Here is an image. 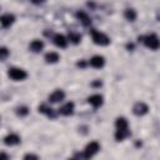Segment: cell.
<instances>
[{
  "mask_svg": "<svg viewBox=\"0 0 160 160\" xmlns=\"http://www.w3.org/2000/svg\"><path fill=\"white\" fill-rule=\"evenodd\" d=\"M29 48H30V50L34 51V52H40V51L44 49V42H42L41 40H39V39H35V40H32V41L30 42Z\"/></svg>",
  "mask_w": 160,
  "mask_h": 160,
  "instance_id": "obj_16",
  "label": "cell"
},
{
  "mask_svg": "<svg viewBox=\"0 0 160 160\" xmlns=\"http://www.w3.org/2000/svg\"><path fill=\"white\" fill-rule=\"evenodd\" d=\"M4 142L9 146H14V145H18L20 142V136L18 134H9L4 138Z\"/></svg>",
  "mask_w": 160,
  "mask_h": 160,
  "instance_id": "obj_12",
  "label": "cell"
},
{
  "mask_svg": "<svg viewBox=\"0 0 160 160\" xmlns=\"http://www.w3.org/2000/svg\"><path fill=\"white\" fill-rule=\"evenodd\" d=\"M88 102H89L92 108L98 109V108H100V106L102 105V102H104V98H102L100 94H94V95H91V96L88 98Z\"/></svg>",
  "mask_w": 160,
  "mask_h": 160,
  "instance_id": "obj_8",
  "label": "cell"
},
{
  "mask_svg": "<svg viewBox=\"0 0 160 160\" xmlns=\"http://www.w3.org/2000/svg\"><path fill=\"white\" fill-rule=\"evenodd\" d=\"M8 76L15 81H21L28 78V72L20 68H10L8 71Z\"/></svg>",
  "mask_w": 160,
  "mask_h": 160,
  "instance_id": "obj_3",
  "label": "cell"
},
{
  "mask_svg": "<svg viewBox=\"0 0 160 160\" xmlns=\"http://www.w3.org/2000/svg\"><path fill=\"white\" fill-rule=\"evenodd\" d=\"M76 18L79 19V21H80L84 26H89V25L91 24V19H90V16H89L85 11H78V12H76Z\"/></svg>",
  "mask_w": 160,
  "mask_h": 160,
  "instance_id": "obj_15",
  "label": "cell"
},
{
  "mask_svg": "<svg viewBox=\"0 0 160 160\" xmlns=\"http://www.w3.org/2000/svg\"><path fill=\"white\" fill-rule=\"evenodd\" d=\"M76 65H78V66H80V68H84V66L86 65V62H85V61H79Z\"/></svg>",
  "mask_w": 160,
  "mask_h": 160,
  "instance_id": "obj_27",
  "label": "cell"
},
{
  "mask_svg": "<svg viewBox=\"0 0 160 160\" xmlns=\"http://www.w3.org/2000/svg\"><path fill=\"white\" fill-rule=\"evenodd\" d=\"M9 56V50L5 46H0V61L5 60Z\"/></svg>",
  "mask_w": 160,
  "mask_h": 160,
  "instance_id": "obj_22",
  "label": "cell"
},
{
  "mask_svg": "<svg viewBox=\"0 0 160 160\" xmlns=\"http://www.w3.org/2000/svg\"><path fill=\"white\" fill-rule=\"evenodd\" d=\"M45 0H31V2L32 4H36V5H39V4H42Z\"/></svg>",
  "mask_w": 160,
  "mask_h": 160,
  "instance_id": "obj_26",
  "label": "cell"
},
{
  "mask_svg": "<svg viewBox=\"0 0 160 160\" xmlns=\"http://www.w3.org/2000/svg\"><path fill=\"white\" fill-rule=\"evenodd\" d=\"M39 112L45 114L46 116H49V118H51V119H54V118L56 116L55 110H54V109H51V108H49L46 104H41V105L39 106Z\"/></svg>",
  "mask_w": 160,
  "mask_h": 160,
  "instance_id": "obj_14",
  "label": "cell"
},
{
  "mask_svg": "<svg viewBox=\"0 0 160 160\" xmlns=\"http://www.w3.org/2000/svg\"><path fill=\"white\" fill-rule=\"evenodd\" d=\"M6 159H9V155L5 152H0V160H6Z\"/></svg>",
  "mask_w": 160,
  "mask_h": 160,
  "instance_id": "obj_24",
  "label": "cell"
},
{
  "mask_svg": "<svg viewBox=\"0 0 160 160\" xmlns=\"http://www.w3.org/2000/svg\"><path fill=\"white\" fill-rule=\"evenodd\" d=\"M74 110H75V105L72 101H69L66 104H64L60 109H59V114L64 115V116H69V115H72L74 114Z\"/></svg>",
  "mask_w": 160,
  "mask_h": 160,
  "instance_id": "obj_9",
  "label": "cell"
},
{
  "mask_svg": "<svg viewBox=\"0 0 160 160\" xmlns=\"http://www.w3.org/2000/svg\"><path fill=\"white\" fill-rule=\"evenodd\" d=\"M89 65L94 69H101L105 65V58L101 55H95L89 60Z\"/></svg>",
  "mask_w": 160,
  "mask_h": 160,
  "instance_id": "obj_7",
  "label": "cell"
},
{
  "mask_svg": "<svg viewBox=\"0 0 160 160\" xmlns=\"http://www.w3.org/2000/svg\"><path fill=\"white\" fill-rule=\"evenodd\" d=\"M24 159H34V160H36V159H39V158H38V155H34V154H26V155L24 156Z\"/></svg>",
  "mask_w": 160,
  "mask_h": 160,
  "instance_id": "obj_23",
  "label": "cell"
},
{
  "mask_svg": "<svg viewBox=\"0 0 160 160\" xmlns=\"http://www.w3.org/2000/svg\"><path fill=\"white\" fill-rule=\"evenodd\" d=\"M99 150H100V144H99L98 141H90V142L85 146V150H84L82 158H84V159L92 158V156H94Z\"/></svg>",
  "mask_w": 160,
  "mask_h": 160,
  "instance_id": "obj_4",
  "label": "cell"
},
{
  "mask_svg": "<svg viewBox=\"0 0 160 160\" xmlns=\"http://www.w3.org/2000/svg\"><path fill=\"white\" fill-rule=\"evenodd\" d=\"M142 41L144 42V45L146 46V48H149L150 50H158L159 49V46H160V42H159V38H158V35L156 34H154V32H151V34H148V35H145V36H139V41Z\"/></svg>",
  "mask_w": 160,
  "mask_h": 160,
  "instance_id": "obj_1",
  "label": "cell"
},
{
  "mask_svg": "<svg viewBox=\"0 0 160 160\" xmlns=\"http://www.w3.org/2000/svg\"><path fill=\"white\" fill-rule=\"evenodd\" d=\"M115 126L116 129H120V128H129V122L128 120L124 118V116H120L115 120Z\"/></svg>",
  "mask_w": 160,
  "mask_h": 160,
  "instance_id": "obj_20",
  "label": "cell"
},
{
  "mask_svg": "<svg viewBox=\"0 0 160 160\" xmlns=\"http://www.w3.org/2000/svg\"><path fill=\"white\" fill-rule=\"evenodd\" d=\"M148 111H149V106H148L145 102H142V101H139V102H136V104L132 106V112H134L136 116H142V115H145Z\"/></svg>",
  "mask_w": 160,
  "mask_h": 160,
  "instance_id": "obj_5",
  "label": "cell"
},
{
  "mask_svg": "<svg viewBox=\"0 0 160 160\" xmlns=\"http://www.w3.org/2000/svg\"><path fill=\"white\" fill-rule=\"evenodd\" d=\"M130 134L129 131V128H120V129H116L115 131V140L116 141H122L125 138H128Z\"/></svg>",
  "mask_w": 160,
  "mask_h": 160,
  "instance_id": "obj_13",
  "label": "cell"
},
{
  "mask_svg": "<svg viewBox=\"0 0 160 160\" xmlns=\"http://www.w3.org/2000/svg\"><path fill=\"white\" fill-rule=\"evenodd\" d=\"M15 21V16L12 14H4L0 16V24L2 28H10Z\"/></svg>",
  "mask_w": 160,
  "mask_h": 160,
  "instance_id": "obj_10",
  "label": "cell"
},
{
  "mask_svg": "<svg viewBox=\"0 0 160 160\" xmlns=\"http://www.w3.org/2000/svg\"><path fill=\"white\" fill-rule=\"evenodd\" d=\"M16 114L19 116H26L29 114V108L28 106H19L16 109Z\"/></svg>",
  "mask_w": 160,
  "mask_h": 160,
  "instance_id": "obj_21",
  "label": "cell"
},
{
  "mask_svg": "<svg viewBox=\"0 0 160 160\" xmlns=\"http://www.w3.org/2000/svg\"><path fill=\"white\" fill-rule=\"evenodd\" d=\"M59 60H60V56H59V54L55 52V51H49V52L45 54V61H46L48 64H55V62H58Z\"/></svg>",
  "mask_w": 160,
  "mask_h": 160,
  "instance_id": "obj_17",
  "label": "cell"
},
{
  "mask_svg": "<svg viewBox=\"0 0 160 160\" xmlns=\"http://www.w3.org/2000/svg\"><path fill=\"white\" fill-rule=\"evenodd\" d=\"M91 85H92V86H95V88H99V86H101V85H102V82H101L100 80H98V81H94Z\"/></svg>",
  "mask_w": 160,
  "mask_h": 160,
  "instance_id": "obj_25",
  "label": "cell"
},
{
  "mask_svg": "<svg viewBox=\"0 0 160 160\" xmlns=\"http://www.w3.org/2000/svg\"><path fill=\"white\" fill-rule=\"evenodd\" d=\"M124 16H125L126 20L134 21V20L136 19V11H135L134 9H126V10L124 11Z\"/></svg>",
  "mask_w": 160,
  "mask_h": 160,
  "instance_id": "obj_18",
  "label": "cell"
},
{
  "mask_svg": "<svg viewBox=\"0 0 160 160\" xmlns=\"http://www.w3.org/2000/svg\"><path fill=\"white\" fill-rule=\"evenodd\" d=\"M52 40H54V44H55L58 48H61V49L66 48V46H68V41H69L62 34H55L54 38H52Z\"/></svg>",
  "mask_w": 160,
  "mask_h": 160,
  "instance_id": "obj_11",
  "label": "cell"
},
{
  "mask_svg": "<svg viewBox=\"0 0 160 160\" xmlns=\"http://www.w3.org/2000/svg\"><path fill=\"white\" fill-rule=\"evenodd\" d=\"M64 99H65V92H64L61 89H56V90H54V91L49 95V101H50V102H54V104L60 102V101H62Z\"/></svg>",
  "mask_w": 160,
  "mask_h": 160,
  "instance_id": "obj_6",
  "label": "cell"
},
{
  "mask_svg": "<svg viewBox=\"0 0 160 160\" xmlns=\"http://www.w3.org/2000/svg\"><path fill=\"white\" fill-rule=\"evenodd\" d=\"M91 39L96 45H100V46H106L110 44V38L106 34H104L96 29L91 30Z\"/></svg>",
  "mask_w": 160,
  "mask_h": 160,
  "instance_id": "obj_2",
  "label": "cell"
},
{
  "mask_svg": "<svg viewBox=\"0 0 160 160\" xmlns=\"http://www.w3.org/2000/svg\"><path fill=\"white\" fill-rule=\"evenodd\" d=\"M68 40H70L72 44H79L80 40H81V35L75 32V31H70L69 32V36H68Z\"/></svg>",
  "mask_w": 160,
  "mask_h": 160,
  "instance_id": "obj_19",
  "label": "cell"
}]
</instances>
